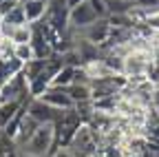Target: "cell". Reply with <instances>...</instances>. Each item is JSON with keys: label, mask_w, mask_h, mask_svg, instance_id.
Listing matches in <instances>:
<instances>
[{"label": "cell", "mask_w": 159, "mask_h": 157, "mask_svg": "<svg viewBox=\"0 0 159 157\" xmlns=\"http://www.w3.org/2000/svg\"><path fill=\"white\" fill-rule=\"evenodd\" d=\"M55 150H57L55 126L53 124H40L38 131L31 135V140L18 153H27V155H33V157H51Z\"/></svg>", "instance_id": "obj_1"}, {"label": "cell", "mask_w": 159, "mask_h": 157, "mask_svg": "<svg viewBox=\"0 0 159 157\" xmlns=\"http://www.w3.org/2000/svg\"><path fill=\"white\" fill-rule=\"evenodd\" d=\"M155 67V55L148 49H130L124 55V75L126 77H148Z\"/></svg>", "instance_id": "obj_2"}, {"label": "cell", "mask_w": 159, "mask_h": 157, "mask_svg": "<svg viewBox=\"0 0 159 157\" xmlns=\"http://www.w3.org/2000/svg\"><path fill=\"white\" fill-rule=\"evenodd\" d=\"M99 144H102L99 135H95L89 124H80L69 142V148L73 150L75 157H95L99 150Z\"/></svg>", "instance_id": "obj_3"}, {"label": "cell", "mask_w": 159, "mask_h": 157, "mask_svg": "<svg viewBox=\"0 0 159 157\" xmlns=\"http://www.w3.org/2000/svg\"><path fill=\"white\" fill-rule=\"evenodd\" d=\"M64 111H57L49 104H44L40 97H31L27 102V115H31L38 124H55Z\"/></svg>", "instance_id": "obj_4"}, {"label": "cell", "mask_w": 159, "mask_h": 157, "mask_svg": "<svg viewBox=\"0 0 159 157\" xmlns=\"http://www.w3.org/2000/svg\"><path fill=\"white\" fill-rule=\"evenodd\" d=\"M93 22H97V16H95V11H93L89 0L69 11V27H73L75 31H82V29L91 27Z\"/></svg>", "instance_id": "obj_5"}, {"label": "cell", "mask_w": 159, "mask_h": 157, "mask_svg": "<svg viewBox=\"0 0 159 157\" xmlns=\"http://www.w3.org/2000/svg\"><path fill=\"white\" fill-rule=\"evenodd\" d=\"M111 31H113V27L108 25V20H97V22H93L91 27L82 29V31H80V35H82L84 40L93 42L95 47H104V44L108 42V38H111Z\"/></svg>", "instance_id": "obj_6"}, {"label": "cell", "mask_w": 159, "mask_h": 157, "mask_svg": "<svg viewBox=\"0 0 159 157\" xmlns=\"http://www.w3.org/2000/svg\"><path fill=\"white\" fill-rule=\"evenodd\" d=\"M40 100L44 104H49V106H53V109H57V111H69V109L75 106L64 89H53V86H49L42 95H40Z\"/></svg>", "instance_id": "obj_7"}, {"label": "cell", "mask_w": 159, "mask_h": 157, "mask_svg": "<svg viewBox=\"0 0 159 157\" xmlns=\"http://www.w3.org/2000/svg\"><path fill=\"white\" fill-rule=\"evenodd\" d=\"M22 9H25L27 25H38L47 18L49 0H22Z\"/></svg>", "instance_id": "obj_8"}, {"label": "cell", "mask_w": 159, "mask_h": 157, "mask_svg": "<svg viewBox=\"0 0 159 157\" xmlns=\"http://www.w3.org/2000/svg\"><path fill=\"white\" fill-rule=\"evenodd\" d=\"M31 49H33V53H35V60H49V58L53 55V47L49 44V40L44 38V33L38 29V25H33Z\"/></svg>", "instance_id": "obj_9"}, {"label": "cell", "mask_w": 159, "mask_h": 157, "mask_svg": "<svg viewBox=\"0 0 159 157\" xmlns=\"http://www.w3.org/2000/svg\"><path fill=\"white\" fill-rule=\"evenodd\" d=\"M31 100V97H29ZM29 100H13V102H5V104H0V131H5V126L11 122V117L22 109Z\"/></svg>", "instance_id": "obj_10"}, {"label": "cell", "mask_w": 159, "mask_h": 157, "mask_svg": "<svg viewBox=\"0 0 159 157\" xmlns=\"http://www.w3.org/2000/svg\"><path fill=\"white\" fill-rule=\"evenodd\" d=\"M75 69H77V67L64 64L62 69H60V71L53 75L51 86H53V89H66V86H71V84H73V77H75Z\"/></svg>", "instance_id": "obj_11"}, {"label": "cell", "mask_w": 159, "mask_h": 157, "mask_svg": "<svg viewBox=\"0 0 159 157\" xmlns=\"http://www.w3.org/2000/svg\"><path fill=\"white\" fill-rule=\"evenodd\" d=\"M69 93V97L73 100V104H80V102H89L91 100V86L89 84H71L64 89Z\"/></svg>", "instance_id": "obj_12"}, {"label": "cell", "mask_w": 159, "mask_h": 157, "mask_svg": "<svg viewBox=\"0 0 159 157\" xmlns=\"http://www.w3.org/2000/svg\"><path fill=\"white\" fill-rule=\"evenodd\" d=\"M106 7L108 16H126L135 7V0H106Z\"/></svg>", "instance_id": "obj_13"}, {"label": "cell", "mask_w": 159, "mask_h": 157, "mask_svg": "<svg viewBox=\"0 0 159 157\" xmlns=\"http://www.w3.org/2000/svg\"><path fill=\"white\" fill-rule=\"evenodd\" d=\"M47 69V60H31V62H27L25 67H22V73H25V77H27V82H31L35 75H40Z\"/></svg>", "instance_id": "obj_14"}, {"label": "cell", "mask_w": 159, "mask_h": 157, "mask_svg": "<svg viewBox=\"0 0 159 157\" xmlns=\"http://www.w3.org/2000/svg\"><path fill=\"white\" fill-rule=\"evenodd\" d=\"M13 58H16V60H20L22 64L35 60V53H33V49H31V42H29V44H13Z\"/></svg>", "instance_id": "obj_15"}, {"label": "cell", "mask_w": 159, "mask_h": 157, "mask_svg": "<svg viewBox=\"0 0 159 157\" xmlns=\"http://www.w3.org/2000/svg\"><path fill=\"white\" fill-rule=\"evenodd\" d=\"M2 22L5 25H27V20H25V9H22V2H20L16 9H11L5 18H2Z\"/></svg>", "instance_id": "obj_16"}, {"label": "cell", "mask_w": 159, "mask_h": 157, "mask_svg": "<svg viewBox=\"0 0 159 157\" xmlns=\"http://www.w3.org/2000/svg\"><path fill=\"white\" fill-rule=\"evenodd\" d=\"M95 16H97V20H106L108 18V7H106V0H89Z\"/></svg>", "instance_id": "obj_17"}, {"label": "cell", "mask_w": 159, "mask_h": 157, "mask_svg": "<svg viewBox=\"0 0 159 157\" xmlns=\"http://www.w3.org/2000/svg\"><path fill=\"white\" fill-rule=\"evenodd\" d=\"M144 27H146V29H150L152 33H159V9H152V11H148Z\"/></svg>", "instance_id": "obj_18"}, {"label": "cell", "mask_w": 159, "mask_h": 157, "mask_svg": "<svg viewBox=\"0 0 159 157\" xmlns=\"http://www.w3.org/2000/svg\"><path fill=\"white\" fill-rule=\"evenodd\" d=\"M51 157H75V155H73V150H71L69 146H62V148H57Z\"/></svg>", "instance_id": "obj_19"}, {"label": "cell", "mask_w": 159, "mask_h": 157, "mask_svg": "<svg viewBox=\"0 0 159 157\" xmlns=\"http://www.w3.org/2000/svg\"><path fill=\"white\" fill-rule=\"evenodd\" d=\"M82 2H86V0H66V7H69V11H71L73 7H77V5H82Z\"/></svg>", "instance_id": "obj_20"}, {"label": "cell", "mask_w": 159, "mask_h": 157, "mask_svg": "<svg viewBox=\"0 0 159 157\" xmlns=\"http://www.w3.org/2000/svg\"><path fill=\"white\" fill-rule=\"evenodd\" d=\"M18 157H33V155H27V153H18Z\"/></svg>", "instance_id": "obj_21"}, {"label": "cell", "mask_w": 159, "mask_h": 157, "mask_svg": "<svg viewBox=\"0 0 159 157\" xmlns=\"http://www.w3.org/2000/svg\"><path fill=\"white\" fill-rule=\"evenodd\" d=\"M49 2H51V0H49Z\"/></svg>", "instance_id": "obj_22"}]
</instances>
